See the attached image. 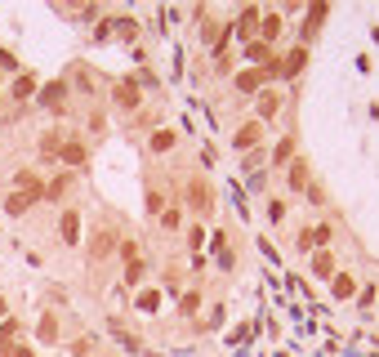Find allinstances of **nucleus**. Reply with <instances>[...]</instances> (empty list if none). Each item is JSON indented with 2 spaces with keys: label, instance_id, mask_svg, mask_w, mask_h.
I'll use <instances>...</instances> for the list:
<instances>
[{
  "label": "nucleus",
  "instance_id": "1",
  "mask_svg": "<svg viewBox=\"0 0 379 357\" xmlns=\"http://www.w3.org/2000/svg\"><path fill=\"white\" fill-rule=\"evenodd\" d=\"M183 201H188V210L197 215V219H210L214 215V188H210V179L192 175L188 183H183Z\"/></svg>",
  "mask_w": 379,
  "mask_h": 357
},
{
  "label": "nucleus",
  "instance_id": "2",
  "mask_svg": "<svg viewBox=\"0 0 379 357\" xmlns=\"http://www.w3.org/2000/svg\"><path fill=\"white\" fill-rule=\"evenodd\" d=\"M67 94H71V85L58 76V81H50V85H41V94H36V103L45 107V112H63L67 107Z\"/></svg>",
  "mask_w": 379,
  "mask_h": 357
},
{
  "label": "nucleus",
  "instance_id": "3",
  "mask_svg": "<svg viewBox=\"0 0 379 357\" xmlns=\"http://www.w3.org/2000/svg\"><path fill=\"white\" fill-rule=\"evenodd\" d=\"M259 143H263V121H241L237 126V134H232V147L237 152H259Z\"/></svg>",
  "mask_w": 379,
  "mask_h": 357
},
{
  "label": "nucleus",
  "instance_id": "4",
  "mask_svg": "<svg viewBox=\"0 0 379 357\" xmlns=\"http://www.w3.org/2000/svg\"><path fill=\"white\" fill-rule=\"evenodd\" d=\"M112 103L120 107V112H139V107H143V90L134 85V76H120V81H116Z\"/></svg>",
  "mask_w": 379,
  "mask_h": 357
},
{
  "label": "nucleus",
  "instance_id": "5",
  "mask_svg": "<svg viewBox=\"0 0 379 357\" xmlns=\"http://www.w3.org/2000/svg\"><path fill=\"white\" fill-rule=\"evenodd\" d=\"M116 250H120V237H116L112 228H99V232H94V237H90V260H94V264L112 260Z\"/></svg>",
  "mask_w": 379,
  "mask_h": 357
},
{
  "label": "nucleus",
  "instance_id": "6",
  "mask_svg": "<svg viewBox=\"0 0 379 357\" xmlns=\"http://www.w3.org/2000/svg\"><path fill=\"white\" fill-rule=\"evenodd\" d=\"M90 161V147H85L81 139H63V147H58V166H67V170H76Z\"/></svg>",
  "mask_w": 379,
  "mask_h": 357
},
{
  "label": "nucleus",
  "instance_id": "7",
  "mask_svg": "<svg viewBox=\"0 0 379 357\" xmlns=\"http://www.w3.org/2000/svg\"><path fill=\"white\" fill-rule=\"evenodd\" d=\"M232 90H237V94H259V90H268V85H263V72H259V67H241L237 76H232Z\"/></svg>",
  "mask_w": 379,
  "mask_h": 357
},
{
  "label": "nucleus",
  "instance_id": "8",
  "mask_svg": "<svg viewBox=\"0 0 379 357\" xmlns=\"http://www.w3.org/2000/svg\"><path fill=\"white\" fill-rule=\"evenodd\" d=\"M14 192H22L27 201H41L45 183H41V175H32V170H18V175H14Z\"/></svg>",
  "mask_w": 379,
  "mask_h": 357
},
{
  "label": "nucleus",
  "instance_id": "9",
  "mask_svg": "<svg viewBox=\"0 0 379 357\" xmlns=\"http://www.w3.org/2000/svg\"><path fill=\"white\" fill-rule=\"evenodd\" d=\"M58 237H63V245H81V215L76 210H63V219H58Z\"/></svg>",
  "mask_w": 379,
  "mask_h": 357
},
{
  "label": "nucleus",
  "instance_id": "10",
  "mask_svg": "<svg viewBox=\"0 0 379 357\" xmlns=\"http://www.w3.org/2000/svg\"><path fill=\"white\" fill-rule=\"evenodd\" d=\"M254 103H259V116H254V121H273L281 112V94L277 90H259V94H254Z\"/></svg>",
  "mask_w": 379,
  "mask_h": 357
},
{
  "label": "nucleus",
  "instance_id": "11",
  "mask_svg": "<svg viewBox=\"0 0 379 357\" xmlns=\"http://www.w3.org/2000/svg\"><path fill=\"white\" fill-rule=\"evenodd\" d=\"M246 58H250L254 67H263V63H273V58H277V49L263 45V41H246Z\"/></svg>",
  "mask_w": 379,
  "mask_h": 357
},
{
  "label": "nucleus",
  "instance_id": "12",
  "mask_svg": "<svg viewBox=\"0 0 379 357\" xmlns=\"http://www.w3.org/2000/svg\"><path fill=\"white\" fill-rule=\"evenodd\" d=\"M71 183H76V179H71L67 170H63V175H54L50 183H45V196H50V201H63V196L71 192Z\"/></svg>",
  "mask_w": 379,
  "mask_h": 357
},
{
  "label": "nucleus",
  "instance_id": "13",
  "mask_svg": "<svg viewBox=\"0 0 379 357\" xmlns=\"http://www.w3.org/2000/svg\"><path fill=\"white\" fill-rule=\"evenodd\" d=\"M254 36H259L263 45H273L277 36H281V14H263V18H259V32H254Z\"/></svg>",
  "mask_w": 379,
  "mask_h": 357
},
{
  "label": "nucleus",
  "instance_id": "14",
  "mask_svg": "<svg viewBox=\"0 0 379 357\" xmlns=\"http://www.w3.org/2000/svg\"><path fill=\"white\" fill-rule=\"evenodd\" d=\"M174 143H179L174 130H152V143H148V147H152L156 156H165V152H174Z\"/></svg>",
  "mask_w": 379,
  "mask_h": 357
},
{
  "label": "nucleus",
  "instance_id": "15",
  "mask_svg": "<svg viewBox=\"0 0 379 357\" xmlns=\"http://www.w3.org/2000/svg\"><path fill=\"white\" fill-rule=\"evenodd\" d=\"M32 94H36V76L32 72H18L14 85H9V98H32Z\"/></svg>",
  "mask_w": 379,
  "mask_h": 357
},
{
  "label": "nucleus",
  "instance_id": "16",
  "mask_svg": "<svg viewBox=\"0 0 379 357\" xmlns=\"http://www.w3.org/2000/svg\"><path fill=\"white\" fill-rule=\"evenodd\" d=\"M228 32H232V27H219V22H205V32H201V41H205V49H223V41H228Z\"/></svg>",
  "mask_w": 379,
  "mask_h": 357
},
{
  "label": "nucleus",
  "instance_id": "17",
  "mask_svg": "<svg viewBox=\"0 0 379 357\" xmlns=\"http://www.w3.org/2000/svg\"><path fill=\"white\" fill-rule=\"evenodd\" d=\"M290 156H295V134H286V139L273 147V166H290Z\"/></svg>",
  "mask_w": 379,
  "mask_h": 357
},
{
  "label": "nucleus",
  "instance_id": "18",
  "mask_svg": "<svg viewBox=\"0 0 379 357\" xmlns=\"http://www.w3.org/2000/svg\"><path fill=\"white\" fill-rule=\"evenodd\" d=\"M32 210V201H27V196H22V192H9L5 196V215H14V219H22V215H27Z\"/></svg>",
  "mask_w": 379,
  "mask_h": 357
},
{
  "label": "nucleus",
  "instance_id": "19",
  "mask_svg": "<svg viewBox=\"0 0 379 357\" xmlns=\"http://www.w3.org/2000/svg\"><path fill=\"white\" fill-rule=\"evenodd\" d=\"M156 224H161L165 232H179V228H183V215H179V206H165V210L156 215Z\"/></svg>",
  "mask_w": 379,
  "mask_h": 357
},
{
  "label": "nucleus",
  "instance_id": "20",
  "mask_svg": "<svg viewBox=\"0 0 379 357\" xmlns=\"http://www.w3.org/2000/svg\"><path fill=\"white\" fill-rule=\"evenodd\" d=\"M58 147H63V134H41V156L45 161H58Z\"/></svg>",
  "mask_w": 379,
  "mask_h": 357
},
{
  "label": "nucleus",
  "instance_id": "21",
  "mask_svg": "<svg viewBox=\"0 0 379 357\" xmlns=\"http://www.w3.org/2000/svg\"><path fill=\"white\" fill-rule=\"evenodd\" d=\"M290 192H299V188H308V166H303V161H290Z\"/></svg>",
  "mask_w": 379,
  "mask_h": 357
},
{
  "label": "nucleus",
  "instance_id": "22",
  "mask_svg": "<svg viewBox=\"0 0 379 357\" xmlns=\"http://www.w3.org/2000/svg\"><path fill=\"white\" fill-rule=\"evenodd\" d=\"M36 335H41L45 344H54V339H58V322H54V313H45V317H41V326H36Z\"/></svg>",
  "mask_w": 379,
  "mask_h": 357
},
{
  "label": "nucleus",
  "instance_id": "23",
  "mask_svg": "<svg viewBox=\"0 0 379 357\" xmlns=\"http://www.w3.org/2000/svg\"><path fill=\"white\" fill-rule=\"evenodd\" d=\"M326 237H330L326 228H308V232H303V237H299V250H312V245H322Z\"/></svg>",
  "mask_w": 379,
  "mask_h": 357
},
{
  "label": "nucleus",
  "instance_id": "24",
  "mask_svg": "<svg viewBox=\"0 0 379 357\" xmlns=\"http://www.w3.org/2000/svg\"><path fill=\"white\" fill-rule=\"evenodd\" d=\"M71 81H76V90H81V94H94V81H90V72H85L81 63H76V72H71Z\"/></svg>",
  "mask_w": 379,
  "mask_h": 357
},
{
  "label": "nucleus",
  "instance_id": "25",
  "mask_svg": "<svg viewBox=\"0 0 379 357\" xmlns=\"http://www.w3.org/2000/svg\"><path fill=\"white\" fill-rule=\"evenodd\" d=\"M352 290H357V281H352L348 273H339V277H335V295H339V299H348Z\"/></svg>",
  "mask_w": 379,
  "mask_h": 357
},
{
  "label": "nucleus",
  "instance_id": "26",
  "mask_svg": "<svg viewBox=\"0 0 379 357\" xmlns=\"http://www.w3.org/2000/svg\"><path fill=\"white\" fill-rule=\"evenodd\" d=\"M197 304H201V295H197V290H188V295H183V304H179V313H183V317H192V313H197Z\"/></svg>",
  "mask_w": 379,
  "mask_h": 357
},
{
  "label": "nucleus",
  "instance_id": "27",
  "mask_svg": "<svg viewBox=\"0 0 379 357\" xmlns=\"http://www.w3.org/2000/svg\"><path fill=\"white\" fill-rule=\"evenodd\" d=\"M0 72H14V76H18V72H22V67H18V58H14V54H9V49H0Z\"/></svg>",
  "mask_w": 379,
  "mask_h": 357
},
{
  "label": "nucleus",
  "instance_id": "28",
  "mask_svg": "<svg viewBox=\"0 0 379 357\" xmlns=\"http://www.w3.org/2000/svg\"><path fill=\"white\" fill-rule=\"evenodd\" d=\"M161 210H165V196L152 188V192H148V215H161Z\"/></svg>",
  "mask_w": 379,
  "mask_h": 357
},
{
  "label": "nucleus",
  "instance_id": "29",
  "mask_svg": "<svg viewBox=\"0 0 379 357\" xmlns=\"http://www.w3.org/2000/svg\"><path fill=\"white\" fill-rule=\"evenodd\" d=\"M125 281H130V286H139V281H143V260H134V264L125 268Z\"/></svg>",
  "mask_w": 379,
  "mask_h": 357
},
{
  "label": "nucleus",
  "instance_id": "30",
  "mask_svg": "<svg viewBox=\"0 0 379 357\" xmlns=\"http://www.w3.org/2000/svg\"><path fill=\"white\" fill-rule=\"evenodd\" d=\"M94 353V339H76L71 344V357H90Z\"/></svg>",
  "mask_w": 379,
  "mask_h": 357
},
{
  "label": "nucleus",
  "instance_id": "31",
  "mask_svg": "<svg viewBox=\"0 0 379 357\" xmlns=\"http://www.w3.org/2000/svg\"><path fill=\"white\" fill-rule=\"evenodd\" d=\"M116 32L125 36V41H134V36H139V22H116Z\"/></svg>",
  "mask_w": 379,
  "mask_h": 357
},
{
  "label": "nucleus",
  "instance_id": "32",
  "mask_svg": "<svg viewBox=\"0 0 379 357\" xmlns=\"http://www.w3.org/2000/svg\"><path fill=\"white\" fill-rule=\"evenodd\" d=\"M268 215H273V224H281V219H286V201H273V206H268Z\"/></svg>",
  "mask_w": 379,
  "mask_h": 357
},
{
  "label": "nucleus",
  "instance_id": "33",
  "mask_svg": "<svg viewBox=\"0 0 379 357\" xmlns=\"http://www.w3.org/2000/svg\"><path fill=\"white\" fill-rule=\"evenodd\" d=\"M312 268H317L322 277H330V255H317V260H312Z\"/></svg>",
  "mask_w": 379,
  "mask_h": 357
},
{
  "label": "nucleus",
  "instance_id": "34",
  "mask_svg": "<svg viewBox=\"0 0 379 357\" xmlns=\"http://www.w3.org/2000/svg\"><path fill=\"white\" fill-rule=\"evenodd\" d=\"M201 241H205V228H201V224L188 228V245H201Z\"/></svg>",
  "mask_w": 379,
  "mask_h": 357
},
{
  "label": "nucleus",
  "instance_id": "35",
  "mask_svg": "<svg viewBox=\"0 0 379 357\" xmlns=\"http://www.w3.org/2000/svg\"><path fill=\"white\" fill-rule=\"evenodd\" d=\"M9 357H36V353L27 349V344H14V353H9Z\"/></svg>",
  "mask_w": 379,
  "mask_h": 357
},
{
  "label": "nucleus",
  "instance_id": "36",
  "mask_svg": "<svg viewBox=\"0 0 379 357\" xmlns=\"http://www.w3.org/2000/svg\"><path fill=\"white\" fill-rule=\"evenodd\" d=\"M5 317H9V299H5V295H0V322H5Z\"/></svg>",
  "mask_w": 379,
  "mask_h": 357
},
{
  "label": "nucleus",
  "instance_id": "37",
  "mask_svg": "<svg viewBox=\"0 0 379 357\" xmlns=\"http://www.w3.org/2000/svg\"><path fill=\"white\" fill-rule=\"evenodd\" d=\"M0 112H5V98H0Z\"/></svg>",
  "mask_w": 379,
  "mask_h": 357
},
{
  "label": "nucleus",
  "instance_id": "38",
  "mask_svg": "<svg viewBox=\"0 0 379 357\" xmlns=\"http://www.w3.org/2000/svg\"><path fill=\"white\" fill-rule=\"evenodd\" d=\"M0 81H5V72H0Z\"/></svg>",
  "mask_w": 379,
  "mask_h": 357
}]
</instances>
